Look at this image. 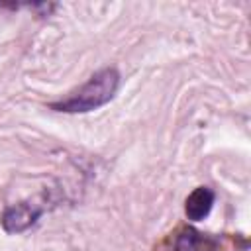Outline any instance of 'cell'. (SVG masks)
Listing matches in <instances>:
<instances>
[{"label": "cell", "mask_w": 251, "mask_h": 251, "mask_svg": "<svg viewBox=\"0 0 251 251\" xmlns=\"http://www.w3.org/2000/svg\"><path fill=\"white\" fill-rule=\"evenodd\" d=\"M175 251H220V243L216 237L188 227L176 237Z\"/></svg>", "instance_id": "277c9868"}, {"label": "cell", "mask_w": 251, "mask_h": 251, "mask_svg": "<svg viewBox=\"0 0 251 251\" xmlns=\"http://www.w3.org/2000/svg\"><path fill=\"white\" fill-rule=\"evenodd\" d=\"M118 86H120V75L116 69L108 67V69L94 73L78 90L71 92L67 98L59 102H51L49 106L57 112H67V114L92 112L108 104L114 98Z\"/></svg>", "instance_id": "6da1fadb"}, {"label": "cell", "mask_w": 251, "mask_h": 251, "mask_svg": "<svg viewBox=\"0 0 251 251\" xmlns=\"http://www.w3.org/2000/svg\"><path fill=\"white\" fill-rule=\"evenodd\" d=\"M43 208L35 206L31 202H18L10 208H6V212L2 214V227L8 233H22L27 227H31L39 216H41Z\"/></svg>", "instance_id": "7a4b0ae2"}, {"label": "cell", "mask_w": 251, "mask_h": 251, "mask_svg": "<svg viewBox=\"0 0 251 251\" xmlns=\"http://www.w3.org/2000/svg\"><path fill=\"white\" fill-rule=\"evenodd\" d=\"M214 192L208 188V186H198V188H194L188 196H186V200H184V214H186V218L190 220V222H200V220H204L208 214H210V210H212V206H214Z\"/></svg>", "instance_id": "3957f363"}]
</instances>
